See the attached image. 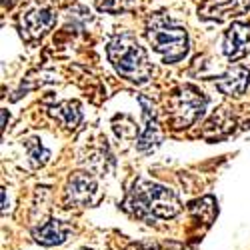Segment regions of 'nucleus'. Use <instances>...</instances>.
<instances>
[{
	"label": "nucleus",
	"instance_id": "obj_1",
	"mask_svg": "<svg viewBox=\"0 0 250 250\" xmlns=\"http://www.w3.org/2000/svg\"><path fill=\"white\" fill-rule=\"evenodd\" d=\"M124 206L136 218L148 220V222L170 220L180 212L178 196L170 188L146 178H136L132 182L126 200H124Z\"/></svg>",
	"mask_w": 250,
	"mask_h": 250
},
{
	"label": "nucleus",
	"instance_id": "obj_4",
	"mask_svg": "<svg viewBox=\"0 0 250 250\" xmlns=\"http://www.w3.org/2000/svg\"><path fill=\"white\" fill-rule=\"evenodd\" d=\"M206 96L190 86L184 84L180 88H176L170 98L166 100V116L168 122L172 124V128H188L204 114L206 110Z\"/></svg>",
	"mask_w": 250,
	"mask_h": 250
},
{
	"label": "nucleus",
	"instance_id": "obj_9",
	"mask_svg": "<svg viewBox=\"0 0 250 250\" xmlns=\"http://www.w3.org/2000/svg\"><path fill=\"white\" fill-rule=\"evenodd\" d=\"M224 54L230 60L244 58L250 52V26L242 22H234L224 34Z\"/></svg>",
	"mask_w": 250,
	"mask_h": 250
},
{
	"label": "nucleus",
	"instance_id": "obj_11",
	"mask_svg": "<svg viewBox=\"0 0 250 250\" xmlns=\"http://www.w3.org/2000/svg\"><path fill=\"white\" fill-rule=\"evenodd\" d=\"M70 232H72V226L68 222L52 218L48 222H42L40 226L32 228V238L40 246H58L68 240Z\"/></svg>",
	"mask_w": 250,
	"mask_h": 250
},
{
	"label": "nucleus",
	"instance_id": "obj_15",
	"mask_svg": "<svg viewBox=\"0 0 250 250\" xmlns=\"http://www.w3.org/2000/svg\"><path fill=\"white\" fill-rule=\"evenodd\" d=\"M2 210H8V204H6V190H2Z\"/></svg>",
	"mask_w": 250,
	"mask_h": 250
},
{
	"label": "nucleus",
	"instance_id": "obj_17",
	"mask_svg": "<svg viewBox=\"0 0 250 250\" xmlns=\"http://www.w3.org/2000/svg\"><path fill=\"white\" fill-rule=\"evenodd\" d=\"M82 250H88V248H82Z\"/></svg>",
	"mask_w": 250,
	"mask_h": 250
},
{
	"label": "nucleus",
	"instance_id": "obj_5",
	"mask_svg": "<svg viewBox=\"0 0 250 250\" xmlns=\"http://www.w3.org/2000/svg\"><path fill=\"white\" fill-rule=\"evenodd\" d=\"M100 198L98 184L88 172H74L64 186V202L74 208L94 206Z\"/></svg>",
	"mask_w": 250,
	"mask_h": 250
},
{
	"label": "nucleus",
	"instance_id": "obj_10",
	"mask_svg": "<svg viewBox=\"0 0 250 250\" xmlns=\"http://www.w3.org/2000/svg\"><path fill=\"white\" fill-rule=\"evenodd\" d=\"M214 84L226 96H242L250 84V68L236 64L232 68H228L222 76H218L214 80Z\"/></svg>",
	"mask_w": 250,
	"mask_h": 250
},
{
	"label": "nucleus",
	"instance_id": "obj_6",
	"mask_svg": "<svg viewBox=\"0 0 250 250\" xmlns=\"http://www.w3.org/2000/svg\"><path fill=\"white\" fill-rule=\"evenodd\" d=\"M56 22V12L48 4H34L20 16V34L26 40L44 36Z\"/></svg>",
	"mask_w": 250,
	"mask_h": 250
},
{
	"label": "nucleus",
	"instance_id": "obj_12",
	"mask_svg": "<svg viewBox=\"0 0 250 250\" xmlns=\"http://www.w3.org/2000/svg\"><path fill=\"white\" fill-rule=\"evenodd\" d=\"M50 116L56 118L62 126H66L70 130H74L80 120H82V112H80V104L76 100H64V102H58L54 106L48 108Z\"/></svg>",
	"mask_w": 250,
	"mask_h": 250
},
{
	"label": "nucleus",
	"instance_id": "obj_14",
	"mask_svg": "<svg viewBox=\"0 0 250 250\" xmlns=\"http://www.w3.org/2000/svg\"><path fill=\"white\" fill-rule=\"evenodd\" d=\"M22 142H24V146H26V150H28V156H30L32 166H42V164L48 160L50 152L42 146V142H40L38 138H26V140H22Z\"/></svg>",
	"mask_w": 250,
	"mask_h": 250
},
{
	"label": "nucleus",
	"instance_id": "obj_3",
	"mask_svg": "<svg viewBox=\"0 0 250 250\" xmlns=\"http://www.w3.org/2000/svg\"><path fill=\"white\" fill-rule=\"evenodd\" d=\"M146 38L164 62H178L188 52V34L184 26L164 12H154L146 22Z\"/></svg>",
	"mask_w": 250,
	"mask_h": 250
},
{
	"label": "nucleus",
	"instance_id": "obj_13",
	"mask_svg": "<svg viewBox=\"0 0 250 250\" xmlns=\"http://www.w3.org/2000/svg\"><path fill=\"white\" fill-rule=\"evenodd\" d=\"M140 2H142V0H100V2H98V10L112 12V14L130 12V10H136L140 6Z\"/></svg>",
	"mask_w": 250,
	"mask_h": 250
},
{
	"label": "nucleus",
	"instance_id": "obj_16",
	"mask_svg": "<svg viewBox=\"0 0 250 250\" xmlns=\"http://www.w3.org/2000/svg\"><path fill=\"white\" fill-rule=\"evenodd\" d=\"M4 2H10V0H4Z\"/></svg>",
	"mask_w": 250,
	"mask_h": 250
},
{
	"label": "nucleus",
	"instance_id": "obj_8",
	"mask_svg": "<svg viewBox=\"0 0 250 250\" xmlns=\"http://www.w3.org/2000/svg\"><path fill=\"white\" fill-rule=\"evenodd\" d=\"M138 100H140L142 108H144V128H142V132L136 138V148L140 152H148V150H152V148L158 146L162 134H160V128H158L154 104L146 96H140Z\"/></svg>",
	"mask_w": 250,
	"mask_h": 250
},
{
	"label": "nucleus",
	"instance_id": "obj_7",
	"mask_svg": "<svg viewBox=\"0 0 250 250\" xmlns=\"http://www.w3.org/2000/svg\"><path fill=\"white\" fill-rule=\"evenodd\" d=\"M250 10V0H204L198 6V16L204 20L224 22Z\"/></svg>",
	"mask_w": 250,
	"mask_h": 250
},
{
	"label": "nucleus",
	"instance_id": "obj_2",
	"mask_svg": "<svg viewBox=\"0 0 250 250\" xmlns=\"http://www.w3.org/2000/svg\"><path fill=\"white\" fill-rule=\"evenodd\" d=\"M106 52L110 64L122 78L136 82V84H144L150 78L152 64L146 56V50L138 44L132 34H116L108 42Z\"/></svg>",
	"mask_w": 250,
	"mask_h": 250
}]
</instances>
